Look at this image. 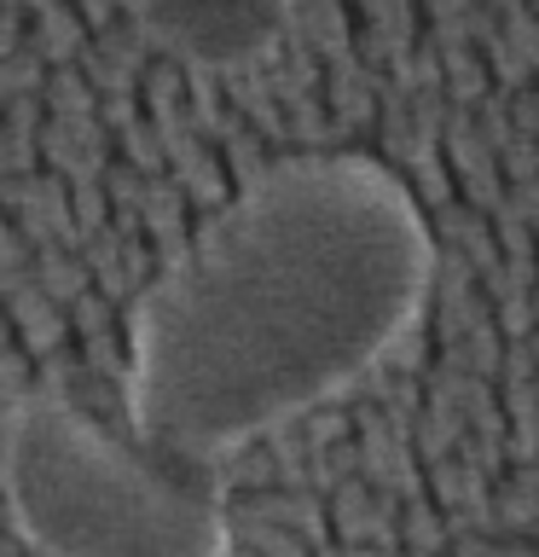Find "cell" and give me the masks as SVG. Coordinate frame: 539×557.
<instances>
[{
    "label": "cell",
    "instance_id": "6da1fadb",
    "mask_svg": "<svg viewBox=\"0 0 539 557\" xmlns=\"http://www.w3.org/2000/svg\"><path fill=\"white\" fill-rule=\"evenodd\" d=\"M417 209L377 157H278L180 244L128 313L139 442L209 459L319 400L417 302Z\"/></svg>",
    "mask_w": 539,
    "mask_h": 557
},
{
    "label": "cell",
    "instance_id": "7a4b0ae2",
    "mask_svg": "<svg viewBox=\"0 0 539 557\" xmlns=\"http://www.w3.org/2000/svg\"><path fill=\"white\" fill-rule=\"evenodd\" d=\"M7 499L52 557H221L226 511L209 459L116 442L59 395L7 418Z\"/></svg>",
    "mask_w": 539,
    "mask_h": 557
},
{
    "label": "cell",
    "instance_id": "3957f363",
    "mask_svg": "<svg viewBox=\"0 0 539 557\" xmlns=\"http://www.w3.org/2000/svg\"><path fill=\"white\" fill-rule=\"evenodd\" d=\"M139 17L203 64H238L273 41L285 0H139Z\"/></svg>",
    "mask_w": 539,
    "mask_h": 557
},
{
    "label": "cell",
    "instance_id": "277c9868",
    "mask_svg": "<svg viewBox=\"0 0 539 557\" xmlns=\"http://www.w3.org/2000/svg\"><path fill=\"white\" fill-rule=\"evenodd\" d=\"M429 221H435V238H441V250L469 256V261H476V273H487V268H493V261L504 256L499 238H493V215H487V209H476V203L452 198V203L435 209Z\"/></svg>",
    "mask_w": 539,
    "mask_h": 557
},
{
    "label": "cell",
    "instance_id": "5b68a950",
    "mask_svg": "<svg viewBox=\"0 0 539 557\" xmlns=\"http://www.w3.org/2000/svg\"><path fill=\"white\" fill-rule=\"evenodd\" d=\"M441 70H447V99L452 104H476L493 94V70H487L481 47H441Z\"/></svg>",
    "mask_w": 539,
    "mask_h": 557
},
{
    "label": "cell",
    "instance_id": "8992f818",
    "mask_svg": "<svg viewBox=\"0 0 539 557\" xmlns=\"http://www.w3.org/2000/svg\"><path fill=\"white\" fill-rule=\"evenodd\" d=\"M302 35L325 47V59L348 52V47H354V41H348V7H342V0H302Z\"/></svg>",
    "mask_w": 539,
    "mask_h": 557
},
{
    "label": "cell",
    "instance_id": "52a82bcc",
    "mask_svg": "<svg viewBox=\"0 0 539 557\" xmlns=\"http://www.w3.org/2000/svg\"><path fill=\"white\" fill-rule=\"evenodd\" d=\"M493 238H499L504 256H539V226L511 203V191H504V203L493 209Z\"/></svg>",
    "mask_w": 539,
    "mask_h": 557
},
{
    "label": "cell",
    "instance_id": "ba28073f",
    "mask_svg": "<svg viewBox=\"0 0 539 557\" xmlns=\"http://www.w3.org/2000/svg\"><path fill=\"white\" fill-rule=\"evenodd\" d=\"M493 320L504 331V343H522V337H534V296H504V302H493Z\"/></svg>",
    "mask_w": 539,
    "mask_h": 557
},
{
    "label": "cell",
    "instance_id": "9c48e42d",
    "mask_svg": "<svg viewBox=\"0 0 539 557\" xmlns=\"http://www.w3.org/2000/svg\"><path fill=\"white\" fill-rule=\"evenodd\" d=\"M499 169H504V181H534L539 174V139L516 134L511 146H499Z\"/></svg>",
    "mask_w": 539,
    "mask_h": 557
},
{
    "label": "cell",
    "instance_id": "30bf717a",
    "mask_svg": "<svg viewBox=\"0 0 539 557\" xmlns=\"http://www.w3.org/2000/svg\"><path fill=\"white\" fill-rule=\"evenodd\" d=\"M459 459H464V465H476V470H493V465L504 459V442H487V435L464 430V435H459Z\"/></svg>",
    "mask_w": 539,
    "mask_h": 557
},
{
    "label": "cell",
    "instance_id": "8fae6325",
    "mask_svg": "<svg viewBox=\"0 0 539 557\" xmlns=\"http://www.w3.org/2000/svg\"><path fill=\"white\" fill-rule=\"evenodd\" d=\"M499 377H522V383H534V377H539V355H534V343H528V337H522V343H504Z\"/></svg>",
    "mask_w": 539,
    "mask_h": 557
},
{
    "label": "cell",
    "instance_id": "7c38bea8",
    "mask_svg": "<svg viewBox=\"0 0 539 557\" xmlns=\"http://www.w3.org/2000/svg\"><path fill=\"white\" fill-rule=\"evenodd\" d=\"M511 203L539 226V174H534V181H511Z\"/></svg>",
    "mask_w": 539,
    "mask_h": 557
},
{
    "label": "cell",
    "instance_id": "4fadbf2b",
    "mask_svg": "<svg viewBox=\"0 0 539 557\" xmlns=\"http://www.w3.org/2000/svg\"><path fill=\"white\" fill-rule=\"evenodd\" d=\"M342 424H348L342 407H330V400H325V407H313V435H342Z\"/></svg>",
    "mask_w": 539,
    "mask_h": 557
},
{
    "label": "cell",
    "instance_id": "5bb4252c",
    "mask_svg": "<svg viewBox=\"0 0 539 557\" xmlns=\"http://www.w3.org/2000/svg\"><path fill=\"white\" fill-rule=\"evenodd\" d=\"M469 7H481V0H424V24H435V17H459Z\"/></svg>",
    "mask_w": 539,
    "mask_h": 557
},
{
    "label": "cell",
    "instance_id": "9a60e30c",
    "mask_svg": "<svg viewBox=\"0 0 539 557\" xmlns=\"http://www.w3.org/2000/svg\"><path fill=\"white\" fill-rule=\"evenodd\" d=\"M412 529L417 534H435V511H429V505H412Z\"/></svg>",
    "mask_w": 539,
    "mask_h": 557
},
{
    "label": "cell",
    "instance_id": "2e32d148",
    "mask_svg": "<svg viewBox=\"0 0 539 557\" xmlns=\"http://www.w3.org/2000/svg\"><path fill=\"white\" fill-rule=\"evenodd\" d=\"M534 320H539V290H534Z\"/></svg>",
    "mask_w": 539,
    "mask_h": 557
},
{
    "label": "cell",
    "instance_id": "e0dca14e",
    "mask_svg": "<svg viewBox=\"0 0 539 557\" xmlns=\"http://www.w3.org/2000/svg\"><path fill=\"white\" fill-rule=\"evenodd\" d=\"M528 7H534V12H539V0H528Z\"/></svg>",
    "mask_w": 539,
    "mask_h": 557
}]
</instances>
